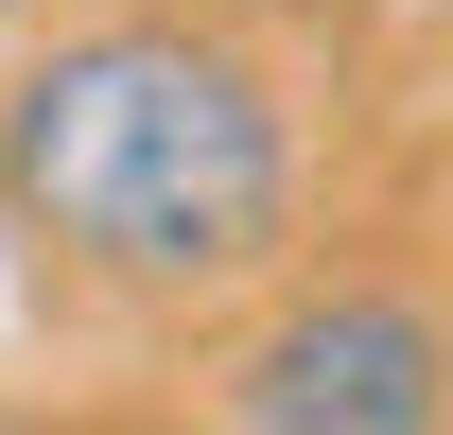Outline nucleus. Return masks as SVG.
<instances>
[{
  "label": "nucleus",
  "instance_id": "7ed1b4c3",
  "mask_svg": "<svg viewBox=\"0 0 453 435\" xmlns=\"http://www.w3.org/2000/svg\"><path fill=\"white\" fill-rule=\"evenodd\" d=\"M18 18H35V0H0V35H18Z\"/></svg>",
  "mask_w": 453,
  "mask_h": 435
},
{
  "label": "nucleus",
  "instance_id": "f03ea898",
  "mask_svg": "<svg viewBox=\"0 0 453 435\" xmlns=\"http://www.w3.org/2000/svg\"><path fill=\"white\" fill-rule=\"evenodd\" d=\"M226 435H453V314L418 279H296L226 366Z\"/></svg>",
  "mask_w": 453,
  "mask_h": 435
},
{
  "label": "nucleus",
  "instance_id": "f257e3e1",
  "mask_svg": "<svg viewBox=\"0 0 453 435\" xmlns=\"http://www.w3.org/2000/svg\"><path fill=\"white\" fill-rule=\"evenodd\" d=\"M0 244L88 314H210L296 244V105L210 18H88L0 88Z\"/></svg>",
  "mask_w": 453,
  "mask_h": 435
}]
</instances>
